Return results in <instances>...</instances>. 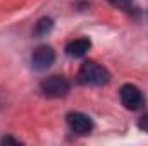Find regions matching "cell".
<instances>
[{"label":"cell","mask_w":148,"mask_h":146,"mask_svg":"<svg viewBox=\"0 0 148 146\" xmlns=\"http://www.w3.org/2000/svg\"><path fill=\"white\" fill-rule=\"evenodd\" d=\"M138 129L143 131V132H148V112L143 113V115L138 119Z\"/></svg>","instance_id":"9"},{"label":"cell","mask_w":148,"mask_h":146,"mask_svg":"<svg viewBox=\"0 0 148 146\" xmlns=\"http://www.w3.org/2000/svg\"><path fill=\"white\" fill-rule=\"evenodd\" d=\"M109 81H110L109 71L93 60L83 62L77 71V83L83 86H103Z\"/></svg>","instance_id":"1"},{"label":"cell","mask_w":148,"mask_h":146,"mask_svg":"<svg viewBox=\"0 0 148 146\" xmlns=\"http://www.w3.org/2000/svg\"><path fill=\"white\" fill-rule=\"evenodd\" d=\"M119 98L122 107L127 110H140L145 105V95L136 84H122L119 89Z\"/></svg>","instance_id":"3"},{"label":"cell","mask_w":148,"mask_h":146,"mask_svg":"<svg viewBox=\"0 0 148 146\" xmlns=\"http://www.w3.org/2000/svg\"><path fill=\"white\" fill-rule=\"evenodd\" d=\"M55 62V50L50 45H40L31 55V65L35 71H47Z\"/></svg>","instance_id":"5"},{"label":"cell","mask_w":148,"mask_h":146,"mask_svg":"<svg viewBox=\"0 0 148 146\" xmlns=\"http://www.w3.org/2000/svg\"><path fill=\"white\" fill-rule=\"evenodd\" d=\"M112 7L119 9V10H133L134 9V0H107Z\"/></svg>","instance_id":"8"},{"label":"cell","mask_w":148,"mask_h":146,"mask_svg":"<svg viewBox=\"0 0 148 146\" xmlns=\"http://www.w3.org/2000/svg\"><path fill=\"white\" fill-rule=\"evenodd\" d=\"M69 131L77 136H88L93 131V120L83 112H71L66 117Z\"/></svg>","instance_id":"4"},{"label":"cell","mask_w":148,"mask_h":146,"mask_svg":"<svg viewBox=\"0 0 148 146\" xmlns=\"http://www.w3.org/2000/svg\"><path fill=\"white\" fill-rule=\"evenodd\" d=\"M40 89L48 98H62L71 91V83L62 76H50L41 81Z\"/></svg>","instance_id":"2"},{"label":"cell","mask_w":148,"mask_h":146,"mask_svg":"<svg viewBox=\"0 0 148 146\" xmlns=\"http://www.w3.org/2000/svg\"><path fill=\"white\" fill-rule=\"evenodd\" d=\"M2 143H14V145H17L19 141H17V139H12V138H3Z\"/></svg>","instance_id":"10"},{"label":"cell","mask_w":148,"mask_h":146,"mask_svg":"<svg viewBox=\"0 0 148 146\" xmlns=\"http://www.w3.org/2000/svg\"><path fill=\"white\" fill-rule=\"evenodd\" d=\"M90 48H91V41H90L88 38H77V40H73V41L66 46V53H67L69 57L79 59V57L86 55Z\"/></svg>","instance_id":"6"},{"label":"cell","mask_w":148,"mask_h":146,"mask_svg":"<svg viewBox=\"0 0 148 146\" xmlns=\"http://www.w3.org/2000/svg\"><path fill=\"white\" fill-rule=\"evenodd\" d=\"M52 28H53L52 19H50V17H41L36 23V26H35V33H36L38 36H45L47 33L52 31Z\"/></svg>","instance_id":"7"}]
</instances>
